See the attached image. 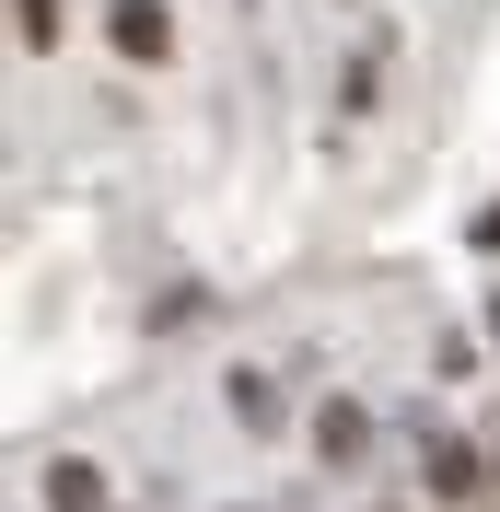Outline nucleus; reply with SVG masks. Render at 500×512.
Returning a JSON list of instances; mask_svg holds the SVG:
<instances>
[{
    "mask_svg": "<svg viewBox=\"0 0 500 512\" xmlns=\"http://www.w3.org/2000/svg\"><path fill=\"white\" fill-rule=\"evenodd\" d=\"M35 501H47V512H105V466L59 454V466H35Z\"/></svg>",
    "mask_w": 500,
    "mask_h": 512,
    "instance_id": "nucleus-3",
    "label": "nucleus"
},
{
    "mask_svg": "<svg viewBox=\"0 0 500 512\" xmlns=\"http://www.w3.org/2000/svg\"><path fill=\"white\" fill-rule=\"evenodd\" d=\"M466 245H477V256H500V210H477V222H466Z\"/></svg>",
    "mask_w": 500,
    "mask_h": 512,
    "instance_id": "nucleus-7",
    "label": "nucleus"
},
{
    "mask_svg": "<svg viewBox=\"0 0 500 512\" xmlns=\"http://www.w3.org/2000/svg\"><path fill=\"white\" fill-rule=\"evenodd\" d=\"M477 512H500V454H489V501H477Z\"/></svg>",
    "mask_w": 500,
    "mask_h": 512,
    "instance_id": "nucleus-8",
    "label": "nucleus"
},
{
    "mask_svg": "<svg viewBox=\"0 0 500 512\" xmlns=\"http://www.w3.org/2000/svg\"><path fill=\"white\" fill-rule=\"evenodd\" d=\"M489 338H500V291H489Z\"/></svg>",
    "mask_w": 500,
    "mask_h": 512,
    "instance_id": "nucleus-9",
    "label": "nucleus"
},
{
    "mask_svg": "<svg viewBox=\"0 0 500 512\" xmlns=\"http://www.w3.org/2000/svg\"><path fill=\"white\" fill-rule=\"evenodd\" d=\"M419 489H431L442 512H477V501H489V454H477L466 431H442V419H419Z\"/></svg>",
    "mask_w": 500,
    "mask_h": 512,
    "instance_id": "nucleus-1",
    "label": "nucleus"
},
{
    "mask_svg": "<svg viewBox=\"0 0 500 512\" xmlns=\"http://www.w3.org/2000/svg\"><path fill=\"white\" fill-rule=\"evenodd\" d=\"M105 47H117V59H175V12H163V0H105Z\"/></svg>",
    "mask_w": 500,
    "mask_h": 512,
    "instance_id": "nucleus-2",
    "label": "nucleus"
},
{
    "mask_svg": "<svg viewBox=\"0 0 500 512\" xmlns=\"http://www.w3.org/2000/svg\"><path fill=\"white\" fill-rule=\"evenodd\" d=\"M221 408L245 419V431H280V384H268V373H233V384H221Z\"/></svg>",
    "mask_w": 500,
    "mask_h": 512,
    "instance_id": "nucleus-5",
    "label": "nucleus"
},
{
    "mask_svg": "<svg viewBox=\"0 0 500 512\" xmlns=\"http://www.w3.org/2000/svg\"><path fill=\"white\" fill-rule=\"evenodd\" d=\"M59 24H70V0H12V47H35V59L59 47Z\"/></svg>",
    "mask_w": 500,
    "mask_h": 512,
    "instance_id": "nucleus-6",
    "label": "nucleus"
},
{
    "mask_svg": "<svg viewBox=\"0 0 500 512\" xmlns=\"http://www.w3.org/2000/svg\"><path fill=\"white\" fill-rule=\"evenodd\" d=\"M361 443H373V419L349 408V396H326V408H314V454H326V466H361Z\"/></svg>",
    "mask_w": 500,
    "mask_h": 512,
    "instance_id": "nucleus-4",
    "label": "nucleus"
}]
</instances>
